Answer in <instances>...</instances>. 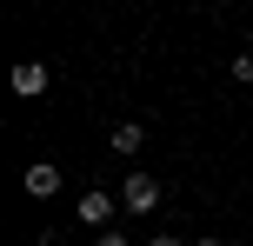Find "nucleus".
<instances>
[{
	"label": "nucleus",
	"mask_w": 253,
	"mask_h": 246,
	"mask_svg": "<svg viewBox=\"0 0 253 246\" xmlns=\"http://www.w3.org/2000/svg\"><path fill=\"white\" fill-rule=\"evenodd\" d=\"M153 207H160V180L133 167V173L120 180V213H153Z\"/></svg>",
	"instance_id": "nucleus-1"
},
{
	"label": "nucleus",
	"mask_w": 253,
	"mask_h": 246,
	"mask_svg": "<svg viewBox=\"0 0 253 246\" xmlns=\"http://www.w3.org/2000/svg\"><path fill=\"white\" fill-rule=\"evenodd\" d=\"M74 213H80V226H93V233H107V226H114V213H120V200L93 186V193H80V200H74Z\"/></svg>",
	"instance_id": "nucleus-2"
},
{
	"label": "nucleus",
	"mask_w": 253,
	"mask_h": 246,
	"mask_svg": "<svg viewBox=\"0 0 253 246\" xmlns=\"http://www.w3.org/2000/svg\"><path fill=\"white\" fill-rule=\"evenodd\" d=\"M47 80H53V67H47V60H13V93H20V100L47 93Z\"/></svg>",
	"instance_id": "nucleus-3"
},
{
	"label": "nucleus",
	"mask_w": 253,
	"mask_h": 246,
	"mask_svg": "<svg viewBox=\"0 0 253 246\" xmlns=\"http://www.w3.org/2000/svg\"><path fill=\"white\" fill-rule=\"evenodd\" d=\"M20 186H27L34 200H53V193H60V167H53V160H34V167L20 173Z\"/></svg>",
	"instance_id": "nucleus-4"
},
{
	"label": "nucleus",
	"mask_w": 253,
	"mask_h": 246,
	"mask_svg": "<svg viewBox=\"0 0 253 246\" xmlns=\"http://www.w3.org/2000/svg\"><path fill=\"white\" fill-rule=\"evenodd\" d=\"M107 140H114V153H140V146H147V127H133V120H120V127L107 133Z\"/></svg>",
	"instance_id": "nucleus-5"
},
{
	"label": "nucleus",
	"mask_w": 253,
	"mask_h": 246,
	"mask_svg": "<svg viewBox=\"0 0 253 246\" xmlns=\"http://www.w3.org/2000/svg\"><path fill=\"white\" fill-rule=\"evenodd\" d=\"M233 80H253V53H233Z\"/></svg>",
	"instance_id": "nucleus-6"
},
{
	"label": "nucleus",
	"mask_w": 253,
	"mask_h": 246,
	"mask_svg": "<svg viewBox=\"0 0 253 246\" xmlns=\"http://www.w3.org/2000/svg\"><path fill=\"white\" fill-rule=\"evenodd\" d=\"M100 246H126V233H120V226H107V233H100Z\"/></svg>",
	"instance_id": "nucleus-7"
},
{
	"label": "nucleus",
	"mask_w": 253,
	"mask_h": 246,
	"mask_svg": "<svg viewBox=\"0 0 253 246\" xmlns=\"http://www.w3.org/2000/svg\"><path fill=\"white\" fill-rule=\"evenodd\" d=\"M147 246H180V240H173V233H160V240H147Z\"/></svg>",
	"instance_id": "nucleus-8"
},
{
	"label": "nucleus",
	"mask_w": 253,
	"mask_h": 246,
	"mask_svg": "<svg viewBox=\"0 0 253 246\" xmlns=\"http://www.w3.org/2000/svg\"><path fill=\"white\" fill-rule=\"evenodd\" d=\"M193 246H220V240H193Z\"/></svg>",
	"instance_id": "nucleus-9"
}]
</instances>
